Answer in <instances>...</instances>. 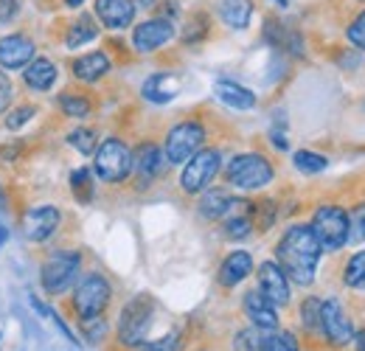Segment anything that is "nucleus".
Masks as SVG:
<instances>
[{"label":"nucleus","mask_w":365,"mask_h":351,"mask_svg":"<svg viewBox=\"0 0 365 351\" xmlns=\"http://www.w3.org/2000/svg\"><path fill=\"white\" fill-rule=\"evenodd\" d=\"M275 256H278V264H281L287 278H292L301 287L312 284L315 267H318L320 259V245L315 233H312V228L309 225H292L281 236V242L275 248Z\"/></svg>","instance_id":"nucleus-1"},{"label":"nucleus","mask_w":365,"mask_h":351,"mask_svg":"<svg viewBox=\"0 0 365 351\" xmlns=\"http://www.w3.org/2000/svg\"><path fill=\"white\" fill-rule=\"evenodd\" d=\"M96 158V175L104 183H124L133 172V152L124 141L118 138H107L101 146H96L93 152Z\"/></svg>","instance_id":"nucleus-2"},{"label":"nucleus","mask_w":365,"mask_h":351,"mask_svg":"<svg viewBox=\"0 0 365 351\" xmlns=\"http://www.w3.org/2000/svg\"><path fill=\"white\" fill-rule=\"evenodd\" d=\"M312 233L318 239L320 250H340L346 242H349V233H351V225L343 208L337 205H323L318 208L315 220H312Z\"/></svg>","instance_id":"nucleus-3"},{"label":"nucleus","mask_w":365,"mask_h":351,"mask_svg":"<svg viewBox=\"0 0 365 351\" xmlns=\"http://www.w3.org/2000/svg\"><path fill=\"white\" fill-rule=\"evenodd\" d=\"M152 315H155V301L149 295H138L133 298L118 320V340L124 346H140L146 340V332L152 326Z\"/></svg>","instance_id":"nucleus-4"},{"label":"nucleus","mask_w":365,"mask_h":351,"mask_svg":"<svg viewBox=\"0 0 365 351\" xmlns=\"http://www.w3.org/2000/svg\"><path fill=\"white\" fill-rule=\"evenodd\" d=\"M225 177L230 185H236L242 191H256L273 180V166L262 155H239L228 163Z\"/></svg>","instance_id":"nucleus-5"},{"label":"nucleus","mask_w":365,"mask_h":351,"mask_svg":"<svg viewBox=\"0 0 365 351\" xmlns=\"http://www.w3.org/2000/svg\"><path fill=\"white\" fill-rule=\"evenodd\" d=\"M110 298H113L110 281L101 275H88L73 292V309L79 312L82 320H98L101 312L110 304Z\"/></svg>","instance_id":"nucleus-6"},{"label":"nucleus","mask_w":365,"mask_h":351,"mask_svg":"<svg viewBox=\"0 0 365 351\" xmlns=\"http://www.w3.org/2000/svg\"><path fill=\"white\" fill-rule=\"evenodd\" d=\"M79 267H82V256L76 250H59V253H53L43 264V287H46V292H51V295L65 292L76 281Z\"/></svg>","instance_id":"nucleus-7"},{"label":"nucleus","mask_w":365,"mask_h":351,"mask_svg":"<svg viewBox=\"0 0 365 351\" xmlns=\"http://www.w3.org/2000/svg\"><path fill=\"white\" fill-rule=\"evenodd\" d=\"M220 172V152L217 149H200L197 155L188 158L182 169L180 185L185 194H200L202 188L211 185V180Z\"/></svg>","instance_id":"nucleus-8"},{"label":"nucleus","mask_w":365,"mask_h":351,"mask_svg":"<svg viewBox=\"0 0 365 351\" xmlns=\"http://www.w3.org/2000/svg\"><path fill=\"white\" fill-rule=\"evenodd\" d=\"M205 141V130L197 121H182L178 127H172V132L166 135V158L169 163H185L191 155L200 152Z\"/></svg>","instance_id":"nucleus-9"},{"label":"nucleus","mask_w":365,"mask_h":351,"mask_svg":"<svg viewBox=\"0 0 365 351\" xmlns=\"http://www.w3.org/2000/svg\"><path fill=\"white\" fill-rule=\"evenodd\" d=\"M320 329L331 346H346L354 340V326H351L349 315L343 312V304L334 298L320 304Z\"/></svg>","instance_id":"nucleus-10"},{"label":"nucleus","mask_w":365,"mask_h":351,"mask_svg":"<svg viewBox=\"0 0 365 351\" xmlns=\"http://www.w3.org/2000/svg\"><path fill=\"white\" fill-rule=\"evenodd\" d=\"M259 292L275 304V307H287L292 292H289V278L284 275V270L273 262H264L259 267Z\"/></svg>","instance_id":"nucleus-11"},{"label":"nucleus","mask_w":365,"mask_h":351,"mask_svg":"<svg viewBox=\"0 0 365 351\" xmlns=\"http://www.w3.org/2000/svg\"><path fill=\"white\" fill-rule=\"evenodd\" d=\"M172 37H175L172 20L155 17V20H146V23L138 26L135 34H133V45H135V51H140V54H152V51L163 48Z\"/></svg>","instance_id":"nucleus-12"},{"label":"nucleus","mask_w":365,"mask_h":351,"mask_svg":"<svg viewBox=\"0 0 365 351\" xmlns=\"http://www.w3.org/2000/svg\"><path fill=\"white\" fill-rule=\"evenodd\" d=\"M34 59V43L23 34H11L0 40V65L14 71V68H26Z\"/></svg>","instance_id":"nucleus-13"},{"label":"nucleus","mask_w":365,"mask_h":351,"mask_svg":"<svg viewBox=\"0 0 365 351\" xmlns=\"http://www.w3.org/2000/svg\"><path fill=\"white\" fill-rule=\"evenodd\" d=\"M96 14L107 29H127L135 20L133 0H96Z\"/></svg>","instance_id":"nucleus-14"},{"label":"nucleus","mask_w":365,"mask_h":351,"mask_svg":"<svg viewBox=\"0 0 365 351\" xmlns=\"http://www.w3.org/2000/svg\"><path fill=\"white\" fill-rule=\"evenodd\" d=\"M59 220H62V214L53 205H40V208L29 211V217H26V233L34 242H46L48 236L59 228Z\"/></svg>","instance_id":"nucleus-15"},{"label":"nucleus","mask_w":365,"mask_h":351,"mask_svg":"<svg viewBox=\"0 0 365 351\" xmlns=\"http://www.w3.org/2000/svg\"><path fill=\"white\" fill-rule=\"evenodd\" d=\"M133 169L140 183H152L163 169V152L155 143H140L138 152H133Z\"/></svg>","instance_id":"nucleus-16"},{"label":"nucleus","mask_w":365,"mask_h":351,"mask_svg":"<svg viewBox=\"0 0 365 351\" xmlns=\"http://www.w3.org/2000/svg\"><path fill=\"white\" fill-rule=\"evenodd\" d=\"M245 312L253 320L256 329H275L278 326V315H275V304H270L259 290L245 295Z\"/></svg>","instance_id":"nucleus-17"},{"label":"nucleus","mask_w":365,"mask_h":351,"mask_svg":"<svg viewBox=\"0 0 365 351\" xmlns=\"http://www.w3.org/2000/svg\"><path fill=\"white\" fill-rule=\"evenodd\" d=\"M250 273H253V259H250V253L236 250V253H230L228 259L222 262V267H220V284H222V287H236V284L245 281Z\"/></svg>","instance_id":"nucleus-18"},{"label":"nucleus","mask_w":365,"mask_h":351,"mask_svg":"<svg viewBox=\"0 0 365 351\" xmlns=\"http://www.w3.org/2000/svg\"><path fill=\"white\" fill-rule=\"evenodd\" d=\"M178 93H180V82H178V76H172V73H155V76H149V79L143 82V96H146L149 101H155V104H166V101H172Z\"/></svg>","instance_id":"nucleus-19"},{"label":"nucleus","mask_w":365,"mask_h":351,"mask_svg":"<svg viewBox=\"0 0 365 351\" xmlns=\"http://www.w3.org/2000/svg\"><path fill=\"white\" fill-rule=\"evenodd\" d=\"M23 79H26V85L31 90L46 93V90H51V85L56 82V68H53L51 59H43V56H40V59H31V62L26 65Z\"/></svg>","instance_id":"nucleus-20"},{"label":"nucleus","mask_w":365,"mask_h":351,"mask_svg":"<svg viewBox=\"0 0 365 351\" xmlns=\"http://www.w3.org/2000/svg\"><path fill=\"white\" fill-rule=\"evenodd\" d=\"M107 71H110V59H107V54H101V51L85 54V56H79V59L73 62V76L82 79V82H96V79H101Z\"/></svg>","instance_id":"nucleus-21"},{"label":"nucleus","mask_w":365,"mask_h":351,"mask_svg":"<svg viewBox=\"0 0 365 351\" xmlns=\"http://www.w3.org/2000/svg\"><path fill=\"white\" fill-rule=\"evenodd\" d=\"M236 203H239V200H233L228 191L214 188V191H208V194L200 200V214H202L205 220H222Z\"/></svg>","instance_id":"nucleus-22"},{"label":"nucleus","mask_w":365,"mask_h":351,"mask_svg":"<svg viewBox=\"0 0 365 351\" xmlns=\"http://www.w3.org/2000/svg\"><path fill=\"white\" fill-rule=\"evenodd\" d=\"M217 96L222 104H228L230 110H250L256 104V96L247 88L236 85V82H217Z\"/></svg>","instance_id":"nucleus-23"},{"label":"nucleus","mask_w":365,"mask_h":351,"mask_svg":"<svg viewBox=\"0 0 365 351\" xmlns=\"http://www.w3.org/2000/svg\"><path fill=\"white\" fill-rule=\"evenodd\" d=\"M220 17L230 29H247L253 17V3L250 0H220Z\"/></svg>","instance_id":"nucleus-24"},{"label":"nucleus","mask_w":365,"mask_h":351,"mask_svg":"<svg viewBox=\"0 0 365 351\" xmlns=\"http://www.w3.org/2000/svg\"><path fill=\"white\" fill-rule=\"evenodd\" d=\"M96 37H98V26L93 23L91 14H82L79 20L71 23V29H68V34H65V45H68V48H79V45L93 43Z\"/></svg>","instance_id":"nucleus-25"},{"label":"nucleus","mask_w":365,"mask_h":351,"mask_svg":"<svg viewBox=\"0 0 365 351\" xmlns=\"http://www.w3.org/2000/svg\"><path fill=\"white\" fill-rule=\"evenodd\" d=\"M259 351H298V340L289 332L259 329Z\"/></svg>","instance_id":"nucleus-26"},{"label":"nucleus","mask_w":365,"mask_h":351,"mask_svg":"<svg viewBox=\"0 0 365 351\" xmlns=\"http://www.w3.org/2000/svg\"><path fill=\"white\" fill-rule=\"evenodd\" d=\"M71 191H73V197L82 203V205H88L93 200V175L91 169H76L73 175H71Z\"/></svg>","instance_id":"nucleus-27"},{"label":"nucleus","mask_w":365,"mask_h":351,"mask_svg":"<svg viewBox=\"0 0 365 351\" xmlns=\"http://www.w3.org/2000/svg\"><path fill=\"white\" fill-rule=\"evenodd\" d=\"M343 281L351 290H365V253H357V256L349 259L346 273H343Z\"/></svg>","instance_id":"nucleus-28"},{"label":"nucleus","mask_w":365,"mask_h":351,"mask_svg":"<svg viewBox=\"0 0 365 351\" xmlns=\"http://www.w3.org/2000/svg\"><path fill=\"white\" fill-rule=\"evenodd\" d=\"M295 166L304 172V175H318V172H323L326 166H329V161L323 158V155H318V152H307V149H301V152H295Z\"/></svg>","instance_id":"nucleus-29"},{"label":"nucleus","mask_w":365,"mask_h":351,"mask_svg":"<svg viewBox=\"0 0 365 351\" xmlns=\"http://www.w3.org/2000/svg\"><path fill=\"white\" fill-rule=\"evenodd\" d=\"M59 104H62V113L65 116H71V118H88L91 116V101L85 98V96H62L59 98Z\"/></svg>","instance_id":"nucleus-30"},{"label":"nucleus","mask_w":365,"mask_h":351,"mask_svg":"<svg viewBox=\"0 0 365 351\" xmlns=\"http://www.w3.org/2000/svg\"><path fill=\"white\" fill-rule=\"evenodd\" d=\"M71 146H76L82 155H93L96 152V132L93 130H73L68 135Z\"/></svg>","instance_id":"nucleus-31"},{"label":"nucleus","mask_w":365,"mask_h":351,"mask_svg":"<svg viewBox=\"0 0 365 351\" xmlns=\"http://www.w3.org/2000/svg\"><path fill=\"white\" fill-rule=\"evenodd\" d=\"M253 217H256V222H259V228H262V230L273 228V222H275L273 200H262V203H256V205H253Z\"/></svg>","instance_id":"nucleus-32"},{"label":"nucleus","mask_w":365,"mask_h":351,"mask_svg":"<svg viewBox=\"0 0 365 351\" xmlns=\"http://www.w3.org/2000/svg\"><path fill=\"white\" fill-rule=\"evenodd\" d=\"M253 230V220L250 217H233L225 222V236L228 239H245Z\"/></svg>","instance_id":"nucleus-33"},{"label":"nucleus","mask_w":365,"mask_h":351,"mask_svg":"<svg viewBox=\"0 0 365 351\" xmlns=\"http://www.w3.org/2000/svg\"><path fill=\"white\" fill-rule=\"evenodd\" d=\"M301 320L307 329H318L320 326V301L318 298H307L301 307Z\"/></svg>","instance_id":"nucleus-34"},{"label":"nucleus","mask_w":365,"mask_h":351,"mask_svg":"<svg viewBox=\"0 0 365 351\" xmlns=\"http://www.w3.org/2000/svg\"><path fill=\"white\" fill-rule=\"evenodd\" d=\"M34 113H37V110L29 107V104H26V107H17V110H11V116H6V127H9V130H20L29 118H34Z\"/></svg>","instance_id":"nucleus-35"},{"label":"nucleus","mask_w":365,"mask_h":351,"mask_svg":"<svg viewBox=\"0 0 365 351\" xmlns=\"http://www.w3.org/2000/svg\"><path fill=\"white\" fill-rule=\"evenodd\" d=\"M349 43L354 45V48H363L365 51V11L357 14V20L349 26Z\"/></svg>","instance_id":"nucleus-36"},{"label":"nucleus","mask_w":365,"mask_h":351,"mask_svg":"<svg viewBox=\"0 0 365 351\" xmlns=\"http://www.w3.org/2000/svg\"><path fill=\"white\" fill-rule=\"evenodd\" d=\"M11 98H14V88H11V79L0 71V113H6L9 110V104H11Z\"/></svg>","instance_id":"nucleus-37"},{"label":"nucleus","mask_w":365,"mask_h":351,"mask_svg":"<svg viewBox=\"0 0 365 351\" xmlns=\"http://www.w3.org/2000/svg\"><path fill=\"white\" fill-rule=\"evenodd\" d=\"M20 11V0H0V23H11Z\"/></svg>","instance_id":"nucleus-38"},{"label":"nucleus","mask_w":365,"mask_h":351,"mask_svg":"<svg viewBox=\"0 0 365 351\" xmlns=\"http://www.w3.org/2000/svg\"><path fill=\"white\" fill-rule=\"evenodd\" d=\"M143 349L140 351H175L178 349V337L175 335H169V337H163V340H155V343H140Z\"/></svg>","instance_id":"nucleus-39"},{"label":"nucleus","mask_w":365,"mask_h":351,"mask_svg":"<svg viewBox=\"0 0 365 351\" xmlns=\"http://www.w3.org/2000/svg\"><path fill=\"white\" fill-rule=\"evenodd\" d=\"M354 340H357V351H365V329L354 335Z\"/></svg>","instance_id":"nucleus-40"},{"label":"nucleus","mask_w":365,"mask_h":351,"mask_svg":"<svg viewBox=\"0 0 365 351\" xmlns=\"http://www.w3.org/2000/svg\"><path fill=\"white\" fill-rule=\"evenodd\" d=\"M273 143L278 146V149H287V141H284V138H281L278 132H273Z\"/></svg>","instance_id":"nucleus-41"},{"label":"nucleus","mask_w":365,"mask_h":351,"mask_svg":"<svg viewBox=\"0 0 365 351\" xmlns=\"http://www.w3.org/2000/svg\"><path fill=\"white\" fill-rule=\"evenodd\" d=\"M65 3H68V6H73V9H76V6H82V3H85V0H65Z\"/></svg>","instance_id":"nucleus-42"},{"label":"nucleus","mask_w":365,"mask_h":351,"mask_svg":"<svg viewBox=\"0 0 365 351\" xmlns=\"http://www.w3.org/2000/svg\"><path fill=\"white\" fill-rule=\"evenodd\" d=\"M138 3H140V6H152L155 0H138Z\"/></svg>","instance_id":"nucleus-43"},{"label":"nucleus","mask_w":365,"mask_h":351,"mask_svg":"<svg viewBox=\"0 0 365 351\" xmlns=\"http://www.w3.org/2000/svg\"><path fill=\"white\" fill-rule=\"evenodd\" d=\"M360 233H363V239H365V220L360 222Z\"/></svg>","instance_id":"nucleus-44"},{"label":"nucleus","mask_w":365,"mask_h":351,"mask_svg":"<svg viewBox=\"0 0 365 351\" xmlns=\"http://www.w3.org/2000/svg\"><path fill=\"white\" fill-rule=\"evenodd\" d=\"M275 3H281V6H284V3H287V0H275Z\"/></svg>","instance_id":"nucleus-45"},{"label":"nucleus","mask_w":365,"mask_h":351,"mask_svg":"<svg viewBox=\"0 0 365 351\" xmlns=\"http://www.w3.org/2000/svg\"><path fill=\"white\" fill-rule=\"evenodd\" d=\"M0 242H3V228H0Z\"/></svg>","instance_id":"nucleus-46"}]
</instances>
